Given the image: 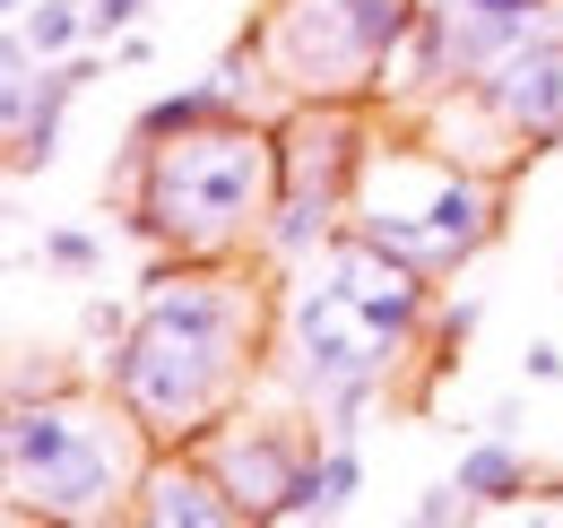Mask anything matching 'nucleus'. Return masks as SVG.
Listing matches in <instances>:
<instances>
[{"mask_svg": "<svg viewBox=\"0 0 563 528\" xmlns=\"http://www.w3.org/2000/svg\"><path fill=\"white\" fill-rule=\"evenodd\" d=\"M0 9H9V18H26V0H0Z\"/></svg>", "mask_w": 563, "mask_h": 528, "instance_id": "obj_19", "label": "nucleus"}, {"mask_svg": "<svg viewBox=\"0 0 563 528\" xmlns=\"http://www.w3.org/2000/svg\"><path fill=\"white\" fill-rule=\"evenodd\" d=\"M520 373H529V382H563V346H555V338H538V346L520 355Z\"/></svg>", "mask_w": 563, "mask_h": 528, "instance_id": "obj_18", "label": "nucleus"}, {"mask_svg": "<svg viewBox=\"0 0 563 528\" xmlns=\"http://www.w3.org/2000/svg\"><path fill=\"white\" fill-rule=\"evenodd\" d=\"M9 494L18 512H44V520H104L113 503H131L147 476V425L113 398H35L9 391Z\"/></svg>", "mask_w": 563, "mask_h": 528, "instance_id": "obj_3", "label": "nucleus"}, {"mask_svg": "<svg viewBox=\"0 0 563 528\" xmlns=\"http://www.w3.org/2000/svg\"><path fill=\"white\" fill-rule=\"evenodd\" d=\"M44 261L87 277V268H104V243H96V234H78V226H62V234H44Z\"/></svg>", "mask_w": 563, "mask_h": 528, "instance_id": "obj_16", "label": "nucleus"}, {"mask_svg": "<svg viewBox=\"0 0 563 528\" xmlns=\"http://www.w3.org/2000/svg\"><path fill=\"white\" fill-rule=\"evenodd\" d=\"M225 113H243V105H234V96H225V87H174V96H156V105H140V122H131V139H147V147H156V139H183V131H200V122H225Z\"/></svg>", "mask_w": 563, "mask_h": 528, "instance_id": "obj_13", "label": "nucleus"}, {"mask_svg": "<svg viewBox=\"0 0 563 528\" xmlns=\"http://www.w3.org/2000/svg\"><path fill=\"white\" fill-rule=\"evenodd\" d=\"M200 460L225 476V494L243 503V520H278L286 485L303 476V442L286 433V425H243V416H225L217 433H200Z\"/></svg>", "mask_w": 563, "mask_h": 528, "instance_id": "obj_8", "label": "nucleus"}, {"mask_svg": "<svg viewBox=\"0 0 563 528\" xmlns=\"http://www.w3.org/2000/svg\"><path fill=\"white\" fill-rule=\"evenodd\" d=\"M269 304L225 268H174L147 286L131 330L104 355V391L147 425V442H200L252 391Z\"/></svg>", "mask_w": 563, "mask_h": 528, "instance_id": "obj_1", "label": "nucleus"}, {"mask_svg": "<svg viewBox=\"0 0 563 528\" xmlns=\"http://www.w3.org/2000/svg\"><path fill=\"white\" fill-rule=\"evenodd\" d=\"M468 87H477V105H486L511 139H529V147H555L563 139V35L520 44L511 62H494L486 78H468Z\"/></svg>", "mask_w": 563, "mask_h": 528, "instance_id": "obj_9", "label": "nucleus"}, {"mask_svg": "<svg viewBox=\"0 0 563 528\" xmlns=\"http://www.w3.org/2000/svg\"><path fill=\"white\" fill-rule=\"evenodd\" d=\"M364 122L347 105H303L278 131V208L261 226V252L269 261H303V252H330L347 234L355 208V174H364Z\"/></svg>", "mask_w": 563, "mask_h": 528, "instance_id": "obj_6", "label": "nucleus"}, {"mask_svg": "<svg viewBox=\"0 0 563 528\" xmlns=\"http://www.w3.org/2000/svg\"><path fill=\"white\" fill-rule=\"evenodd\" d=\"M78 330H87V338H122V330H131V312H122L113 295H96V304L78 312Z\"/></svg>", "mask_w": 563, "mask_h": 528, "instance_id": "obj_17", "label": "nucleus"}, {"mask_svg": "<svg viewBox=\"0 0 563 528\" xmlns=\"http://www.w3.org/2000/svg\"><path fill=\"white\" fill-rule=\"evenodd\" d=\"M417 18L424 0H269L261 62L303 105H347L364 87H382V69L417 35Z\"/></svg>", "mask_w": 563, "mask_h": 528, "instance_id": "obj_5", "label": "nucleus"}, {"mask_svg": "<svg viewBox=\"0 0 563 528\" xmlns=\"http://www.w3.org/2000/svg\"><path fill=\"white\" fill-rule=\"evenodd\" d=\"M87 78H104L96 53H62V62H44V87H35V105H26V122L9 131V165L18 174H35V165H53L62 156V113H70V96Z\"/></svg>", "mask_w": 563, "mask_h": 528, "instance_id": "obj_11", "label": "nucleus"}, {"mask_svg": "<svg viewBox=\"0 0 563 528\" xmlns=\"http://www.w3.org/2000/svg\"><path fill=\"white\" fill-rule=\"evenodd\" d=\"M122 199H131L140 243H165L183 261H225L278 208V131L225 113V122H200L183 139H156V147L131 139Z\"/></svg>", "mask_w": 563, "mask_h": 528, "instance_id": "obj_2", "label": "nucleus"}, {"mask_svg": "<svg viewBox=\"0 0 563 528\" xmlns=\"http://www.w3.org/2000/svg\"><path fill=\"white\" fill-rule=\"evenodd\" d=\"M355 234H373L382 252H399L424 277H451L494 243V183L460 156H424V147H373L355 174Z\"/></svg>", "mask_w": 563, "mask_h": 528, "instance_id": "obj_4", "label": "nucleus"}, {"mask_svg": "<svg viewBox=\"0 0 563 528\" xmlns=\"http://www.w3.org/2000/svg\"><path fill=\"white\" fill-rule=\"evenodd\" d=\"M131 520H156V528H225L243 520V503L225 494V476L209 460H147L140 494H131Z\"/></svg>", "mask_w": 563, "mask_h": 528, "instance_id": "obj_10", "label": "nucleus"}, {"mask_svg": "<svg viewBox=\"0 0 563 528\" xmlns=\"http://www.w3.org/2000/svg\"><path fill=\"white\" fill-rule=\"evenodd\" d=\"M390 346H399V338L382 330V321H364V312H355L321 268L295 286L278 355H286V373H295V391H303V407H321V416H330V433H355V416L373 407L382 373L399 364Z\"/></svg>", "mask_w": 563, "mask_h": 528, "instance_id": "obj_7", "label": "nucleus"}, {"mask_svg": "<svg viewBox=\"0 0 563 528\" xmlns=\"http://www.w3.org/2000/svg\"><path fill=\"white\" fill-rule=\"evenodd\" d=\"M18 26H26V44H35L44 62H62L70 44H87V0H44V9H26Z\"/></svg>", "mask_w": 563, "mask_h": 528, "instance_id": "obj_15", "label": "nucleus"}, {"mask_svg": "<svg viewBox=\"0 0 563 528\" xmlns=\"http://www.w3.org/2000/svg\"><path fill=\"white\" fill-rule=\"evenodd\" d=\"M355 494H364V451H355V433H330V451H312L303 476L286 485L278 520H330V512H347Z\"/></svg>", "mask_w": 563, "mask_h": 528, "instance_id": "obj_12", "label": "nucleus"}, {"mask_svg": "<svg viewBox=\"0 0 563 528\" xmlns=\"http://www.w3.org/2000/svg\"><path fill=\"white\" fill-rule=\"evenodd\" d=\"M460 485H468L477 503H520V494H529V451H511V442H468V451H460Z\"/></svg>", "mask_w": 563, "mask_h": 528, "instance_id": "obj_14", "label": "nucleus"}]
</instances>
